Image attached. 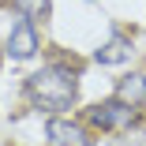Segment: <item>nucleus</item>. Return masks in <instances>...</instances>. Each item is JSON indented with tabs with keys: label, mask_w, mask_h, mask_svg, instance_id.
Segmentation results:
<instances>
[{
	"label": "nucleus",
	"mask_w": 146,
	"mask_h": 146,
	"mask_svg": "<svg viewBox=\"0 0 146 146\" xmlns=\"http://www.w3.org/2000/svg\"><path fill=\"white\" fill-rule=\"evenodd\" d=\"M11 8L19 11V19L26 23H45L52 11V0H11Z\"/></svg>",
	"instance_id": "7"
},
{
	"label": "nucleus",
	"mask_w": 146,
	"mask_h": 146,
	"mask_svg": "<svg viewBox=\"0 0 146 146\" xmlns=\"http://www.w3.org/2000/svg\"><path fill=\"white\" fill-rule=\"evenodd\" d=\"M131 56H135V45H131L124 34H116L112 41H105V45L94 52V60H98V64H105V68H116V64H127Z\"/></svg>",
	"instance_id": "5"
},
{
	"label": "nucleus",
	"mask_w": 146,
	"mask_h": 146,
	"mask_svg": "<svg viewBox=\"0 0 146 146\" xmlns=\"http://www.w3.org/2000/svg\"><path fill=\"white\" fill-rule=\"evenodd\" d=\"M8 56L11 60H30V56L38 52V34H34V23H26V19H19L15 26H11V34H8Z\"/></svg>",
	"instance_id": "4"
},
{
	"label": "nucleus",
	"mask_w": 146,
	"mask_h": 146,
	"mask_svg": "<svg viewBox=\"0 0 146 146\" xmlns=\"http://www.w3.org/2000/svg\"><path fill=\"white\" fill-rule=\"evenodd\" d=\"M45 139H49V146H94L90 131H86L82 124H75V120H60V116H49Z\"/></svg>",
	"instance_id": "3"
},
{
	"label": "nucleus",
	"mask_w": 146,
	"mask_h": 146,
	"mask_svg": "<svg viewBox=\"0 0 146 146\" xmlns=\"http://www.w3.org/2000/svg\"><path fill=\"white\" fill-rule=\"evenodd\" d=\"M26 101H30L38 112H64V109H71L75 105V98H79V75H75V68H68V64H49V68H41V71H34L30 79H26Z\"/></svg>",
	"instance_id": "1"
},
{
	"label": "nucleus",
	"mask_w": 146,
	"mask_h": 146,
	"mask_svg": "<svg viewBox=\"0 0 146 146\" xmlns=\"http://www.w3.org/2000/svg\"><path fill=\"white\" fill-rule=\"evenodd\" d=\"M139 116H142V109H131L120 98H109V101H98V105L86 109V124L98 127V131H112L116 135V131H131L139 124Z\"/></svg>",
	"instance_id": "2"
},
{
	"label": "nucleus",
	"mask_w": 146,
	"mask_h": 146,
	"mask_svg": "<svg viewBox=\"0 0 146 146\" xmlns=\"http://www.w3.org/2000/svg\"><path fill=\"white\" fill-rule=\"evenodd\" d=\"M116 98H120L124 105H131V109H146V75L142 71L124 75L120 82H116Z\"/></svg>",
	"instance_id": "6"
}]
</instances>
